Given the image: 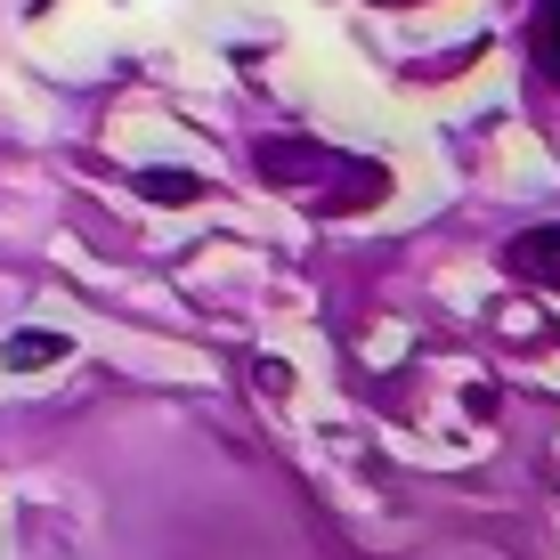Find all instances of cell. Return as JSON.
<instances>
[{"mask_svg":"<svg viewBox=\"0 0 560 560\" xmlns=\"http://www.w3.org/2000/svg\"><path fill=\"white\" fill-rule=\"evenodd\" d=\"M545 66L560 73V0H552V16H545Z\"/></svg>","mask_w":560,"mask_h":560,"instance_id":"2","label":"cell"},{"mask_svg":"<svg viewBox=\"0 0 560 560\" xmlns=\"http://www.w3.org/2000/svg\"><path fill=\"white\" fill-rule=\"evenodd\" d=\"M536 260L560 268V236H528V244H520V268H536ZM552 284H560V277H552Z\"/></svg>","mask_w":560,"mask_h":560,"instance_id":"1","label":"cell"}]
</instances>
